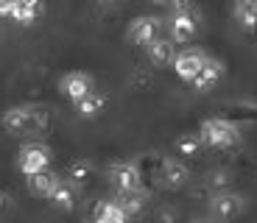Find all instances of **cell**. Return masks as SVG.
<instances>
[{"mask_svg":"<svg viewBox=\"0 0 257 223\" xmlns=\"http://www.w3.org/2000/svg\"><path fill=\"white\" fill-rule=\"evenodd\" d=\"M95 217L103 223H128L126 212L115 204V198H112V201H101V204L95 206Z\"/></svg>","mask_w":257,"mask_h":223,"instance_id":"cell-19","label":"cell"},{"mask_svg":"<svg viewBox=\"0 0 257 223\" xmlns=\"http://www.w3.org/2000/svg\"><path fill=\"white\" fill-rule=\"evenodd\" d=\"M199 137H196V134H190V137H182L179 142H176V151L182 153V156H196V153H199Z\"/></svg>","mask_w":257,"mask_h":223,"instance_id":"cell-20","label":"cell"},{"mask_svg":"<svg viewBox=\"0 0 257 223\" xmlns=\"http://www.w3.org/2000/svg\"><path fill=\"white\" fill-rule=\"evenodd\" d=\"M162 28H165V20L154 17V14H143V17H135L126 28V39L132 45H143L146 48L148 42H154L157 37H162Z\"/></svg>","mask_w":257,"mask_h":223,"instance_id":"cell-4","label":"cell"},{"mask_svg":"<svg viewBox=\"0 0 257 223\" xmlns=\"http://www.w3.org/2000/svg\"><path fill=\"white\" fill-rule=\"evenodd\" d=\"M196 31H199V17L193 14V9L171 14V37L176 42H190L196 37Z\"/></svg>","mask_w":257,"mask_h":223,"instance_id":"cell-9","label":"cell"},{"mask_svg":"<svg viewBox=\"0 0 257 223\" xmlns=\"http://www.w3.org/2000/svg\"><path fill=\"white\" fill-rule=\"evenodd\" d=\"M154 3H168V0H154Z\"/></svg>","mask_w":257,"mask_h":223,"instance_id":"cell-28","label":"cell"},{"mask_svg":"<svg viewBox=\"0 0 257 223\" xmlns=\"http://www.w3.org/2000/svg\"><path fill=\"white\" fill-rule=\"evenodd\" d=\"M51 162H53V151L45 142H26L17 153V167H20V173H26V176L48 170Z\"/></svg>","mask_w":257,"mask_h":223,"instance_id":"cell-3","label":"cell"},{"mask_svg":"<svg viewBox=\"0 0 257 223\" xmlns=\"http://www.w3.org/2000/svg\"><path fill=\"white\" fill-rule=\"evenodd\" d=\"M224 76V62H218V59H207L204 64H201V70L196 73V78H193V87L199 89V92H210L215 84H218V78Z\"/></svg>","mask_w":257,"mask_h":223,"instance_id":"cell-12","label":"cell"},{"mask_svg":"<svg viewBox=\"0 0 257 223\" xmlns=\"http://www.w3.org/2000/svg\"><path fill=\"white\" fill-rule=\"evenodd\" d=\"M207 184H210L215 192H226V187L232 184V176H229L226 170H215V173L210 176V181H207Z\"/></svg>","mask_w":257,"mask_h":223,"instance_id":"cell-21","label":"cell"},{"mask_svg":"<svg viewBox=\"0 0 257 223\" xmlns=\"http://www.w3.org/2000/svg\"><path fill=\"white\" fill-rule=\"evenodd\" d=\"M106 178H109V184L115 187L117 192L143 187V170H140V165H137V162H132V159L112 162L109 170H106Z\"/></svg>","mask_w":257,"mask_h":223,"instance_id":"cell-5","label":"cell"},{"mask_svg":"<svg viewBox=\"0 0 257 223\" xmlns=\"http://www.w3.org/2000/svg\"><path fill=\"white\" fill-rule=\"evenodd\" d=\"M190 223H215V217H193Z\"/></svg>","mask_w":257,"mask_h":223,"instance_id":"cell-25","label":"cell"},{"mask_svg":"<svg viewBox=\"0 0 257 223\" xmlns=\"http://www.w3.org/2000/svg\"><path fill=\"white\" fill-rule=\"evenodd\" d=\"M98 6H117V3H123V0H95Z\"/></svg>","mask_w":257,"mask_h":223,"instance_id":"cell-24","label":"cell"},{"mask_svg":"<svg viewBox=\"0 0 257 223\" xmlns=\"http://www.w3.org/2000/svg\"><path fill=\"white\" fill-rule=\"evenodd\" d=\"M115 204L126 212V217H140L148 209V192L143 187H137V190H123V192H117Z\"/></svg>","mask_w":257,"mask_h":223,"instance_id":"cell-11","label":"cell"},{"mask_svg":"<svg viewBox=\"0 0 257 223\" xmlns=\"http://www.w3.org/2000/svg\"><path fill=\"white\" fill-rule=\"evenodd\" d=\"M14 6V0H0V14H6L9 17V9Z\"/></svg>","mask_w":257,"mask_h":223,"instance_id":"cell-23","label":"cell"},{"mask_svg":"<svg viewBox=\"0 0 257 223\" xmlns=\"http://www.w3.org/2000/svg\"><path fill=\"white\" fill-rule=\"evenodd\" d=\"M3 206H6V195H3V192H0V209H3Z\"/></svg>","mask_w":257,"mask_h":223,"instance_id":"cell-26","label":"cell"},{"mask_svg":"<svg viewBox=\"0 0 257 223\" xmlns=\"http://www.w3.org/2000/svg\"><path fill=\"white\" fill-rule=\"evenodd\" d=\"M146 56H148V62L154 64V67H165V64H171V62H174V56H176L174 42L165 39V37H157L154 42L146 45Z\"/></svg>","mask_w":257,"mask_h":223,"instance_id":"cell-14","label":"cell"},{"mask_svg":"<svg viewBox=\"0 0 257 223\" xmlns=\"http://www.w3.org/2000/svg\"><path fill=\"white\" fill-rule=\"evenodd\" d=\"M92 89H95V78H92L90 73H84V70L64 73V76L59 78V92H62L64 98H70L73 103L81 101L84 95H90Z\"/></svg>","mask_w":257,"mask_h":223,"instance_id":"cell-8","label":"cell"},{"mask_svg":"<svg viewBox=\"0 0 257 223\" xmlns=\"http://www.w3.org/2000/svg\"><path fill=\"white\" fill-rule=\"evenodd\" d=\"M246 209V198L238 192H215L210 198V217L215 220H235Z\"/></svg>","mask_w":257,"mask_h":223,"instance_id":"cell-7","label":"cell"},{"mask_svg":"<svg viewBox=\"0 0 257 223\" xmlns=\"http://www.w3.org/2000/svg\"><path fill=\"white\" fill-rule=\"evenodd\" d=\"M17 6L23 9H34V12H42V0H14Z\"/></svg>","mask_w":257,"mask_h":223,"instance_id":"cell-22","label":"cell"},{"mask_svg":"<svg viewBox=\"0 0 257 223\" xmlns=\"http://www.w3.org/2000/svg\"><path fill=\"white\" fill-rule=\"evenodd\" d=\"M48 126H51V109L39 106V103H20V106L6 109V115H3V128L12 137L42 134Z\"/></svg>","mask_w":257,"mask_h":223,"instance_id":"cell-1","label":"cell"},{"mask_svg":"<svg viewBox=\"0 0 257 223\" xmlns=\"http://www.w3.org/2000/svg\"><path fill=\"white\" fill-rule=\"evenodd\" d=\"M210 59V53L204 51V48H196V45H190V48H185V51H179L174 56V62H171V67L176 70V76L182 78V81H193L196 78V73L201 70V64Z\"/></svg>","mask_w":257,"mask_h":223,"instance_id":"cell-6","label":"cell"},{"mask_svg":"<svg viewBox=\"0 0 257 223\" xmlns=\"http://www.w3.org/2000/svg\"><path fill=\"white\" fill-rule=\"evenodd\" d=\"M73 106H76L78 117H87V120H90V117H98V115L103 112V106H106V98H103L98 89H92L90 95H84L81 101H76Z\"/></svg>","mask_w":257,"mask_h":223,"instance_id":"cell-18","label":"cell"},{"mask_svg":"<svg viewBox=\"0 0 257 223\" xmlns=\"http://www.w3.org/2000/svg\"><path fill=\"white\" fill-rule=\"evenodd\" d=\"M56 209H64V212H70V209H76V204H78V190L70 184V181H59L56 184V190L51 192V198H48Z\"/></svg>","mask_w":257,"mask_h":223,"instance_id":"cell-15","label":"cell"},{"mask_svg":"<svg viewBox=\"0 0 257 223\" xmlns=\"http://www.w3.org/2000/svg\"><path fill=\"white\" fill-rule=\"evenodd\" d=\"M160 178H162V187H168V190H182V187L190 184V167L182 159H168L162 165Z\"/></svg>","mask_w":257,"mask_h":223,"instance_id":"cell-10","label":"cell"},{"mask_svg":"<svg viewBox=\"0 0 257 223\" xmlns=\"http://www.w3.org/2000/svg\"><path fill=\"white\" fill-rule=\"evenodd\" d=\"M235 20L246 34L257 31V0H235Z\"/></svg>","mask_w":257,"mask_h":223,"instance_id":"cell-16","label":"cell"},{"mask_svg":"<svg viewBox=\"0 0 257 223\" xmlns=\"http://www.w3.org/2000/svg\"><path fill=\"white\" fill-rule=\"evenodd\" d=\"M92 173H95L92 162H87V159H76V162H70V165H67V173H64V181H70V184L76 187V190H81V187H87V184H90Z\"/></svg>","mask_w":257,"mask_h":223,"instance_id":"cell-17","label":"cell"},{"mask_svg":"<svg viewBox=\"0 0 257 223\" xmlns=\"http://www.w3.org/2000/svg\"><path fill=\"white\" fill-rule=\"evenodd\" d=\"M62 181V176H59L56 170H42V173H34V176H28V192L37 198H51V192L56 190V184Z\"/></svg>","mask_w":257,"mask_h":223,"instance_id":"cell-13","label":"cell"},{"mask_svg":"<svg viewBox=\"0 0 257 223\" xmlns=\"http://www.w3.org/2000/svg\"><path fill=\"white\" fill-rule=\"evenodd\" d=\"M90 223H103V220H98V217H92V220Z\"/></svg>","mask_w":257,"mask_h":223,"instance_id":"cell-27","label":"cell"},{"mask_svg":"<svg viewBox=\"0 0 257 223\" xmlns=\"http://www.w3.org/2000/svg\"><path fill=\"white\" fill-rule=\"evenodd\" d=\"M196 137L207 148H232L240 142V128L226 117H207Z\"/></svg>","mask_w":257,"mask_h":223,"instance_id":"cell-2","label":"cell"}]
</instances>
